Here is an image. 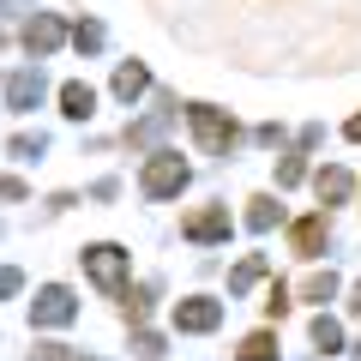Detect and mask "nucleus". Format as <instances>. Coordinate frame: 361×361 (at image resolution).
Listing matches in <instances>:
<instances>
[{
    "label": "nucleus",
    "mask_w": 361,
    "mask_h": 361,
    "mask_svg": "<svg viewBox=\"0 0 361 361\" xmlns=\"http://www.w3.org/2000/svg\"><path fill=\"white\" fill-rule=\"evenodd\" d=\"M325 247V217H307V223H295V253L301 259H313Z\"/></svg>",
    "instance_id": "nucleus-7"
},
{
    "label": "nucleus",
    "mask_w": 361,
    "mask_h": 361,
    "mask_svg": "<svg viewBox=\"0 0 361 361\" xmlns=\"http://www.w3.org/2000/svg\"><path fill=\"white\" fill-rule=\"evenodd\" d=\"M217 319H223V307H217V301H205V295L175 307V325H180V331H211Z\"/></svg>",
    "instance_id": "nucleus-4"
},
{
    "label": "nucleus",
    "mask_w": 361,
    "mask_h": 361,
    "mask_svg": "<svg viewBox=\"0 0 361 361\" xmlns=\"http://www.w3.org/2000/svg\"><path fill=\"white\" fill-rule=\"evenodd\" d=\"M187 121H193V133H199V145H205V151H229V145H235V121L217 115V109L193 103V109H187Z\"/></svg>",
    "instance_id": "nucleus-2"
},
{
    "label": "nucleus",
    "mask_w": 361,
    "mask_h": 361,
    "mask_svg": "<svg viewBox=\"0 0 361 361\" xmlns=\"http://www.w3.org/2000/svg\"><path fill=\"white\" fill-rule=\"evenodd\" d=\"M180 187H187V163H180L175 151H157L151 169H145V193H151V199H169V193H180Z\"/></svg>",
    "instance_id": "nucleus-1"
},
{
    "label": "nucleus",
    "mask_w": 361,
    "mask_h": 361,
    "mask_svg": "<svg viewBox=\"0 0 361 361\" xmlns=\"http://www.w3.org/2000/svg\"><path fill=\"white\" fill-rule=\"evenodd\" d=\"M145 85H151V73H145V66H121V73H115V90H121V97H127V103H133V97H139Z\"/></svg>",
    "instance_id": "nucleus-9"
},
{
    "label": "nucleus",
    "mask_w": 361,
    "mask_h": 361,
    "mask_svg": "<svg viewBox=\"0 0 361 361\" xmlns=\"http://www.w3.org/2000/svg\"><path fill=\"white\" fill-rule=\"evenodd\" d=\"M85 271H90L103 289H115V283H121V271H127V253L103 241V247H90V253H85Z\"/></svg>",
    "instance_id": "nucleus-3"
},
{
    "label": "nucleus",
    "mask_w": 361,
    "mask_h": 361,
    "mask_svg": "<svg viewBox=\"0 0 361 361\" xmlns=\"http://www.w3.org/2000/svg\"><path fill=\"white\" fill-rule=\"evenodd\" d=\"M61 109H66L73 121H85L90 109H97V97H90V85H66V90H61Z\"/></svg>",
    "instance_id": "nucleus-8"
},
{
    "label": "nucleus",
    "mask_w": 361,
    "mask_h": 361,
    "mask_svg": "<svg viewBox=\"0 0 361 361\" xmlns=\"http://www.w3.org/2000/svg\"><path fill=\"white\" fill-rule=\"evenodd\" d=\"M25 42L30 49H54V42H61V25H54V18H37V25H25Z\"/></svg>",
    "instance_id": "nucleus-10"
},
{
    "label": "nucleus",
    "mask_w": 361,
    "mask_h": 361,
    "mask_svg": "<svg viewBox=\"0 0 361 361\" xmlns=\"http://www.w3.org/2000/svg\"><path fill=\"white\" fill-rule=\"evenodd\" d=\"M313 343H319V349H337V325H331V319H313Z\"/></svg>",
    "instance_id": "nucleus-14"
},
{
    "label": "nucleus",
    "mask_w": 361,
    "mask_h": 361,
    "mask_svg": "<svg viewBox=\"0 0 361 361\" xmlns=\"http://www.w3.org/2000/svg\"><path fill=\"white\" fill-rule=\"evenodd\" d=\"M37 319L42 325H66L73 319V295H66V289H42L37 295Z\"/></svg>",
    "instance_id": "nucleus-6"
},
{
    "label": "nucleus",
    "mask_w": 361,
    "mask_h": 361,
    "mask_svg": "<svg viewBox=\"0 0 361 361\" xmlns=\"http://www.w3.org/2000/svg\"><path fill=\"white\" fill-rule=\"evenodd\" d=\"M217 235H229V211H223V205L187 217V241H217Z\"/></svg>",
    "instance_id": "nucleus-5"
},
{
    "label": "nucleus",
    "mask_w": 361,
    "mask_h": 361,
    "mask_svg": "<svg viewBox=\"0 0 361 361\" xmlns=\"http://www.w3.org/2000/svg\"><path fill=\"white\" fill-rule=\"evenodd\" d=\"M241 361H277V343H271L265 331H253V337L241 343Z\"/></svg>",
    "instance_id": "nucleus-11"
},
{
    "label": "nucleus",
    "mask_w": 361,
    "mask_h": 361,
    "mask_svg": "<svg viewBox=\"0 0 361 361\" xmlns=\"http://www.w3.org/2000/svg\"><path fill=\"white\" fill-rule=\"evenodd\" d=\"M37 361H66V349H61V343H49V349H42Z\"/></svg>",
    "instance_id": "nucleus-15"
},
{
    "label": "nucleus",
    "mask_w": 361,
    "mask_h": 361,
    "mask_svg": "<svg viewBox=\"0 0 361 361\" xmlns=\"http://www.w3.org/2000/svg\"><path fill=\"white\" fill-rule=\"evenodd\" d=\"M349 139H361V115H355V121H349Z\"/></svg>",
    "instance_id": "nucleus-16"
},
{
    "label": "nucleus",
    "mask_w": 361,
    "mask_h": 361,
    "mask_svg": "<svg viewBox=\"0 0 361 361\" xmlns=\"http://www.w3.org/2000/svg\"><path fill=\"white\" fill-rule=\"evenodd\" d=\"M349 193V175H343V169H325V175H319V199H343Z\"/></svg>",
    "instance_id": "nucleus-12"
},
{
    "label": "nucleus",
    "mask_w": 361,
    "mask_h": 361,
    "mask_svg": "<svg viewBox=\"0 0 361 361\" xmlns=\"http://www.w3.org/2000/svg\"><path fill=\"white\" fill-rule=\"evenodd\" d=\"M271 223H277V205L271 199H253V229H271Z\"/></svg>",
    "instance_id": "nucleus-13"
}]
</instances>
